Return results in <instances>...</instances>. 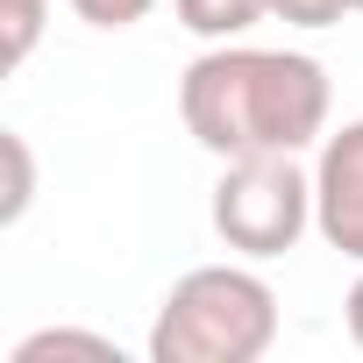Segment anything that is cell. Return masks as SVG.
Returning <instances> with one entry per match:
<instances>
[{
  "label": "cell",
  "mask_w": 363,
  "mask_h": 363,
  "mask_svg": "<svg viewBox=\"0 0 363 363\" xmlns=\"http://www.w3.org/2000/svg\"><path fill=\"white\" fill-rule=\"evenodd\" d=\"M313 228V171H299L292 150H264V157H228L221 186H214V235L264 264L299 250V235Z\"/></svg>",
  "instance_id": "3"
},
{
  "label": "cell",
  "mask_w": 363,
  "mask_h": 363,
  "mask_svg": "<svg viewBox=\"0 0 363 363\" xmlns=\"http://www.w3.org/2000/svg\"><path fill=\"white\" fill-rule=\"evenodd\" d=\"M0 157H8V200H0V221L15 228L29 214V200H36V157H29L22 128H0Z\"/></svg>",
  "instance_id": "7"
},
{
  "label": "cell",
  "mask_w": 363,
  "mask_h": 363,
  "mask_svg": "<svg viewBox=\"0 0 363 363\" xmlns=\"http://www.w3.org/2000/svg\"><path fill=\"white\" fill-rule=\"evenodd\" d=\"M271 15L292 22V29H335L349 15V0H271Z\"/></svg>",
  "instance_id": "10"
},
{
  "label": "cell",
  "mask_w": 363,
  "mask_h": 363,
  "mask_svg": "<svg viewBox=\"0 0 363 363\" xmlns=\"http://www.w3.org/2000/svg\"><path fill=\"white\" fill-rule=\"evenodd\" d=\"M271 342H278V292L250 264L186 271L150 320V363H257Z\"/></svg>",
  "instance_id": "2"
},
{
  "label": "cell",
  "mask_w": 363,
  "mask_h": 363,
  "mask_svg": "<svg viewBox=\"0 0 363 363\" xmlns=\"http://www.w3.org/2000/svg\"><path fill=\"white\" fill-rule=\"evenodd\" d=\"M43 8L50 0H0V22H8V65H22L43 36Z\"/></svg>",
  "instance_id": "8"
},
{
  "label": "cell",
  "mask_w": 363,
  "mask_h": 363,
  "mask_svg": "<svg viewBox=\"0 0 363 363\" xmlns=\"http://www.w3.org/2000/svg\"><path fill=\"white\" fill-rule=\"evenodd\" d=\"M57 356H79V363H121V349L107 335H86V328H36L15 342L8 363H57Z\"/></svg>",
  "instance_id": "6"
},
{
  "label": "cell",
  "mask_w": 363,
  "mask_h": 363,
  "mask_svg": "<svg viewBox=\"0 0 363 363\" xmlns=\"http://www.w3.org/2000/svg\"><path fill=\"white\" fill-rule=\"evenodd\" d=\"M328 65L306 50H257V43H214L178 79V121L200 150L264 157V150H313L328 135Z\"/></svg>",
  "instance_id": "1"
},
{
  "label": "cell",
  "mask_w": 363,
  "mask_h": 363,
  "mask_svg": "<svg viewBox=\"0 0 363 363\" xmlns=\"http://www.w3.org/2000/svg\"><path fill=\"white\" fill-rule=\"evenodd\" d=\"M313 228L328 250L363 264V121H342L320 135L313 157Z\"/></svg>",
  "instance_id": "4"
},
{
  "label": "cell",
  "mask_w": 363,
  "mask_h": 363,
  "mask_svg": "<svg viewBox=\"0 0 363 363\" xmlns=\"http://www.w3.org/2000/svg\"><path fill=\"white\" fill-rule=\"evenodd\" d=\"M349 15H363V0H349Z\"/></svg>",
  "instance_id": "12"
},
{
  "label": "cell",
  "mask_w": 363,
  "mask_h": 363,
  "mask_svg": "<svg viewBox=\"0 0 363 363\" xmlns=\"http://www.w3.org/2000/svg\"><path fill=\"white\" fill-rule=\"evenodd\" d=\"M171 8H178V22H186L193 36L235 43V36H250V29L271 15V0H171Z\"/></svg>",
  "instance_id": "5"
},
{
  "label": "cell",
  "mask_w": 363,
  "mask_h": 363,
  "mask_svg": "<svg viewBox=\"0 0 363 363\" xmlns=\"http://www.w3.org/2000/svg\"><path fill=\"white\" fill-rule=\"evenodd\" d=\"M342 320H349V342L363 349V278L349 285V299H342Z\"/></svg>",
  "instance_id": "11"
},
{
  "label": "cell",
  "mask_w": 363,
  "mask_h": 363,
  "mask_svg": "<svg viewBox=\"0 0 363 363\" xmlns=\"http://www.w3.org/2000/svg\"><path fill=\"white\" fill-rule=\"evenodd\" d=\"M150 8H157V0H72V15L93 22V29H135Z\"/></svg>",
  "instance_id": "9"
}]
</instances>
